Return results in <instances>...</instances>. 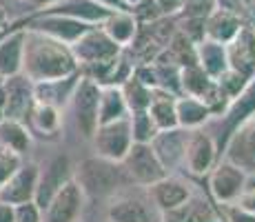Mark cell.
<instances>
[{
	"label": "cell",
	"instance_id": "obj_1",
	"mask_svg": "<svg viewBox=\"0 0 255 222\" xmlns=\"http://www.w3.org/2000/svg\"><path fill=\"white\" fill-rule=\"evenodd\" d=\"M78 71V62L73 58L69 44L56 40L36 29L24 27V42H22V69L20 73L27 80L45 82L67 78Z\"/></svg>",
	"mask_w": 255,
	"mask_h": 222
},
{
	"label": "cell",
	"instance_id": "obj_2",
	"mask_svg": "<svg viewBox=\"0 0 255 222\" xmlns=\"http://www.w3.org/2000/svg\"><path fill=\"white\" fill-rule=\"evenodd\" d=\"M125 169L120 162L107 160L102 156L85 158L80 165L76 167V176L73 180L80 185L85 196H109L116 194V189L125 182Z\"/></svg>",
	"mask_w": 255,
	"mask_h": 222
},
{
	"label": "cell",
	"instance_id": "obj_3",
	"mask_svg": "<svg viewBox=\"0 0 255 222\" xmlns=\"http://www.w3.org/2000/svg\"><path fill=\"white\" fill-rule=\"evenodd\" d=\"M120 165L125 169L127 178L138 182V185L151 187L153 182H158L160 178L166 176V169L160 165L158 156L151 149L149 142H133Z\"/></svg>",
	"mask_w": 255,
	"mask_h": 222
},
{
	"label": "cell",
	"instance_id": "obj_4",
	"mask_svg": "<svg viewBox=\"0 0 255 222\" xmlns=\"http://www.w3.org/2000/svg\"><path fill=\"white\" fill-rule=\"evenodd\" d=\"M102 87L93 78L85 76L73 89V107H76V125L85 138H93L98 129V109H100Z\"/></svg>",
	"mask_w": 255,
	"mask_h": 222
},
{
	"label": "cell",
	"instance_id": "obj_5",
	"mask_svg": "<svg viewBox=\"0 0 255 222\" xmlns=\"http://www.w3.org/2000/svg\"><path fill=\"white\" fill-rule=\"evenodd\" d=\"M73 58H76L78 67L85 65H96V62H107V60H114L120 53V47L107 36L102 29L91 27L89 31H85L76 42L69 44Z\"/></svg>",
	"mask_w": 255,
	"mask_h": 222
},
{
	"label": "cell",
	"instance_id": "obj_6",
	"mask_svg": "<svg viewBox=\"0 0 255 222\" xmlns=\"http://www.w3.org/2000/svg\"><path fill=\"white\" fill-rule=\"evenodd\" d=\"M111 222H162V209L151 196L125 194L111 200L109 205Z\"/></svg>",
	"mask_w": 255,
	"mask_h": 222
},
{
	"label": "cell",
	"instance_id": "obj_7",
	"mask_svg": "<svg viewBox=\"0 0 255 222\" xmlns=\"http://www.w3.org/2000/svg\"><path fill=\"white\" fill-rule=\"evenodd\" d=\"M93 142H96L98 156L114 162H122L129 147L133 145L129 118H120V120L107 122V125H98L96 133H93Z\"/></svg>",
	"mask_w": 255,
	"mask_h": 222
},
{
	"label": "cell",
	"instance_id": "obj_8",
	"mask_svg": "<svg viewBox=\"0 0 255 222\" xmlns=\"http://www.w3.org/2000/svg\"><path fill=\"white\" fill-rule=\"evenodd\" d=\"M82 207H85V191L71 178L42 209V222H78Z\"/></svg>",
	"mask_w": 255,
	"mask_h": 222
},
{
	"label": "cell",
	"instance_id": "obj_9",
	"mask_svg": "<svg viewBox=\"0 0 255 222\" xmlns=\"http://www.w3.org/2000/svg\"><path fill=\"white\" fill-rule=\"evenodd\" d=\"M33 105V82L22 73L2 80V118L24 122Z\"/></svg>",
	"mask_w": 255,
	"mask_h": 222
},
{
	"label": "cell",
	"instance_id": "obj_10",
	"mask_svg": "<svg viewBox=\"0 0 255 222\" xmlns=\"http://www.w3.org/2000/svg\"><path fill=\"white\" fill-rule=\"evenodd\" d=\"M67 180H71V167L67 156H56L45 167H40L38 182H36V194H33V202L38 205V209L40 211L45 209L53 196L65 187Z\"/></svg>",
	"mask_w": 255,
	"mask_h": 222
},
{
	"label": "cell",
	"instance_id": "obj_11",
	"mask_svg": "<svg viewBox=\"0 0 255 222\" xmlns=\"http://www.w3.org/2000/svg\"><path fill=\"white\" fill-rule=\"evenodd\" d=\"M91 27H93V22L78 20V18L65 16V13L47 11L45 16H38L36 20L29 22L27 29H36V31L47 33V36L56 38V40H60L65 44H71V42H76L85 31H89Z\"/></svg>",
	"mask_w": 255,
	"mask_h": 222
},
{
	"label": "cell",
	"instance_id": "obj_12",
	"mask_svg": "<svg viewBox=\"0 0 255 222\" xmlns=\"http://www.w3.org/2000/svg\"><path fill=\"white\" fill-rule=\"evenodd\" d=\"M253 113H255V73L251 76V82H247L242 91L227 105L224 120H222L224 136H222V140H220V147H227L229 140L233 138V133L238 131V127L242 125L244 120H249Z\"/></svg>",
	"mask_w": 255,
	"mask_h": 222
},
{
	"label": "cell",
	"instance_id": "obj_13",
	"mask_svg": "<svg viewBox=\"0 0 255 222\" xmlns=\"http://www.w3.org/2000/svg\"><path fill=\"white\" fill-rule=\"evenodd\" d=\"M38 171L40 167L36 162H27L16 169V174L9 178L2 187H0V202L16 207L22 202H31L36 194V182H38Z\"/></svg>",
	"mask_w": 255,
	"mask_h": 222
},
{
	"label": "cell",
	"instance_id": "obj_14",
	"mask_svg": "<svg viewBox=\"0 0 255 222\" xmlns=\"http://www.w3.org/2000/svg\"><path fill=\"white\" fill-rule=\"evenodd\" d=\"M186 140H189V136L180 127H173V129H160L149 145L155 151V156H158L160 165L169 171V169H175L180 162H184Z\"/></svg>",
	"mask_w": 255,
	"mask_h": 222
},
{
	"label": "cell",
	"instance_id": "obj_15",
	"mask_svg": "<svg viewBox=\"0 0 255 222\" xmlns=\"http://www.w3.org/2000/svg\"><path fill=\"white\" fill-rule=\"evenodd\" d=\"M227 49L229 67L238 73L251 78L255 73V31L249 27H242L231 42L224 44Z\"/></svg>",
	"mask_w": 255,
	"mask_h": 222
},
{
	"label": "cell",
	"instance_id": "obj_16",
	"mask_svg": "<svg viewBox=\"0 0 255 222\" xmlns=\"http://www.w3.org/2000/svg\"><path fill=\"white\" fill-rule=\"evenodd\" d=\"M247 187V171L233 162H224L211 174V191L220 202H235Z\"/></svg>",
	"mask_w": 255,
	"mask_h": 222
},
{
	"label": "cell",
	"instance_id": "obj_17",
	"mask_svg": "<svg viewBox=\"0 0 255 222\" xmlns=\"http://www.w3.org/2000/svg\"><path fill=\"white\" fill-rule=\"evenodd\" d=\"M240 29H242V22H240L238 13L231 11V9L215 7L213 11L209 13L207 20H204V38L227 44L233 40Z\"/></svg>",
	"mask_w": 255,
	"mask_h": 222
},
{
	"label": "cell",
	"instance_id": "obj_18",
	"mask_svg": "<svg viewBox=\"0 0 255 222\" xmlns=\"http://www.w3.org/2000/svg\"><path fill=\"white\" fill-rule=\"evenodd\" d=\"M102 31L114 40L118 47H129L133 42L135 33H138V18L133 16L131 11H125V9H114L109 16L102 20Z\"/></svg>",
	"mask_w": 255,
	"mask_h": 222
},
{
	"label": "cell",
	"instance_id": "obj_19",
	"mask_svg": "<svg viewBox=\"0 0 255 222\" xmlns=\"http://www.w3.org/2000/svg\"><path fill=\"white\" fill-rule=\"evenodd\" d=\"M151 198L153 202L160 207L162 211H169V209H175V207H180L182 202H186L191 198V189L189 185L182 180H178V178H160L158 182H153L151 185Z\"/></svg>",
	"mask_w": 255,
	"mask_h": 222
},
{
	"label": "cell",
	"instance_id": "obj_20",
	"mask_svg": "<svg viewBox=\"0 0 255 222\" xmlns=\"http://www.w3.org/2000/svg\"><path fill=\"white\" fill-rule=\"evenodd\" d=\"M78 85V71L67 78H58V80H45L33 85V100L45 102V105L58 107L60 109L67 102V98L73 96V89Z\"/></svg>",
	"mask_w": 255,
	"mask_h": 222
},
{
	"label": "cell",
	"instance_id": "obj_21",
	"mask_svg": "<svg viewBox=\"0 0 255 222\" xmlns=\"http://www.w3.org/2000/svg\"><path fill=\"white\" fill-rule=\"evenodd\" d=\"M233 154L231 158L235 165L242 167L244 171H255V113L249 120H244L233 133Z\"/></svg>",
	"mask_w": 255,
	"mask_h": 222
},
{
	"label": "cell",
	"instance_id": "obj_22",
	"mask_svg": "<svg viewBox=\"0 0 255 222\" xmlns=\"http://www.w3.org/2000/svg\"><path fill=\"white\" fill-rule=\"evenodd\" d=\"M215 160V142L207 133H195L186 140L184 162L193 174H207Z\"/></svg>",
	"mask_w": 255,
	"mask_h": 222
},
{
	"label": "cell",
	"instance_id": "obj_23",
	"mask_svg": "<svg viewBox=\"0 0 255 222\" xmlns=\"http://www.w3.org/2000/svg\"><path fill=\"white\" fill-rule=\"evenodd\" d=\"M22 42H24V27L0 38V78H9L20 73Z\"/></svg>",
	"mask_w": 255,
	"mask_h": 222
},
{
	"label": "cell",
	"instance_id": "obj_24",
	"mask_svg": "<svg viewBox=\"0 0 255 222\" xmlns=\"http://www.w3.org/2000/svg\"><path fill=\"white\" fill-rule=\"evenodd\" d=\"M27 122H29V131L31 133H38V136H42V138H53L58 131H60L62 116H60V109H58V107L33 100L31 111H29L24 125H27Z\"/></svg>",
	"mask_w": 255,
	"mask_h": 222
},
{
	"label": "cell",
	"instance_id": "obj_25",
	"mask_svg": "<svg viewBox=\"0 0 255 222\" xmlns=\"http://www.w3.org/2000/svg\"><path fill=\"white\" fill-rule=\"evenodd\" d=\"M195 53H198V65L209 73L211 78H218L222 76L224 71L229 69V62H227V49H224L222 42H215V40H200L195 44Z\"/></svg>",
	"mask_w": 255,
	"mask_h": 222
},
{
	"label": "cell",
	"instance_id": "obj_26",
	"mask_svg": "<svg viewBox=\"0 0 255 222\" xmlns=\"http://www.w3.org/2000/svg\"><path fill=\"white\" fill-rule=\"evenodd\" d=\"M162 222H215V214L204 198H189L175 209L162 211Z\"/></svg>",
	"mask_w": 255,
	"mask_h": 222
},
{
	"label": "cell",
	"instance_id": "obj_27",
	"mask_svg": "<svg viewBox=\"0 0 255 222\" xmlns=\"http://www.w3.org/2000/svg\"><path fill=\"white\" fill-rule=\"evenodd\" d=\"M0 147L24 154L31 147V131L20 120H11V118H0Z\"/></svg>",
	"mask_w": 255,
	"mask_h": 222
},
{
	"label": "cell",
	"instance_id": "obj_28",
	"mask_svg": "<svg viewBox=\"0 0 255 222\" xmlns=\"http://www.w3.org/2000/svg\"><path fill=\"white\" fill-rule=\"evenodd\" d=\"M175 116H178V127L191 129V127H200L202 122H207L211 111L200 98L186 96L175 100Z\"/></svg>",
	"mask_w": 255,
	"mask_h": 222
},
{
	"label": "cell",
	"instance_id": "obj_29",
	"mask_svg": "<svg viewBox=\"0 0 255 222\" xmlns=\"http://www.w3.org/2000/svg\"><path fill=\"white\" fill-rule=\"evenodd\" d=\"M127 102L122 98L120 87H107L100 91V109H98V125H107L125 118Z\"/></svg>",
	"mask_w": 255,
	"mask_h": 222
},
{
	"label": "cell",
	"instance_id": "obj_30",
	"mask_svg": "<svg viewBox=\"0 0 255 222\" xmlns=\"http://www.w3.org/2000/svg\"><path fill=\"white\" fill-rule=\"evenodd\" d=\"M120 91H122V98H125V102H127V109H131V111L149 109L151 100H153V89L142 85L133 73H131L125 82H122Z\"/></svg>",
	"mask_w": 255,
	"mask_h": 222
},
{
	"label": "cell",
	"instance_id": "obj_31",
	"mask_svg": "<svg viewBox=\"0 0 255 222\" xmlns=\"http://www.w3.org/2000/svg\"><path fill=\"white\" fill-rule=\"evenodd\" d=\"M213 78L209 76L200 65H186L180 67V87L184 89L189 96L193 98H202L209 91Z\"/></svg>",
	"mask_w": 255,
	"mask_h": 222
},
{
	"label": "cell",
	"instance_id": "obj_32",
	"mask_svg": "<svg viewBox=\"0 0 255 222\" xmlns=\"http://www.w3.org/2000/svg\"><path fill=\"white\" fill-rule=\"evenodd\" d=\"M149 116L153 118L158 129H173L178 127V116H175V100H171V96H160L153 98L149 105Z\"/></svg>",
	"mask_w": 255,
	"mask_h": 222
},
{
	"label": "cell",
	"instance_id": "obj_33",
	"mask_svg": "<svg viewBox=\"0 0 255 222\" xmlns=\"http://www.w3.org/2000/svg\"><path fill=\"white\" fill-rule=\"evenodd\" d=\"M131 113H133V116H131L129 125H131V138H133V142H151L155 133L160 131L158 127H155L153 118L149 116L146 109L131 111Z\"/></svg>",
	"mask_w": 255,
	"mask_h": 222
},
{
	"label": "cell",
	"instance_id": "obj_34",
	"mask_svg": "<svg viewBox=\"0 0 255 222\" xmlns=\"http://www.w3.org/2000/svg\"><path fill=\"white\" fill-rule=\"evenodd\" d=\"M22 165V156L16 154V151L7 149V147H0V187L9 180L16 169Z\"/></svg>",
	"mask_w": 255,
	"mask_h": 222
},
{
	"label": "cell",
	"instance_id": "obj_35",
	"mask_svg": "<svg viewBox=\"0 0 255 222\" xmlns=\"http://www.w3.org/2000/svg\"><path fill=\"white\" fill-rule=\"evenodd\" d=\"M218 7V0H186L182 4V16L184 18H198V20H207L209 13Z\"/></svg>",
	"mask_w": 255,
	"mask_h": 222
},
{
	"label": "cell",
	"instance_id": "obj_36",
	"mask_svg": "<svg viewBox=\"0 0 255 222\" xmlns=\"http://www.w3.org/2000/svg\"><path fill=\"white\" fill-rule=\"evenodd\" d=\"M13 222H42V211L36 202H22L13 207Z\"/></svg>",
	"mask_w": 255,
	"mask_h": 222
},
{
	"label": "cell",
	"instance_id": "obj_37",
	"mask_svg": "<svg viewBox=\"0 0 255 222\" xmlns=\"http://www.w3.org/2000/svg\"><path fill=\"white\" fill-rule=\"evenodd\" d=\"M153 2L158 4L162 16H171V13H178L180 9H182L184 0H153Z\"/></svg>",
	"mask_w": 255,
	"mask_h": 222
},
{
	"label": "cell",
	"instance_id": "obj_38",
	"mask_svg": "<svg viewBox=\"0 0 255 222\" xmlns=\"http://www.w3.org/2000/svg\"><path fill=\"white\" fill-rule=\"evenodd\" d=\"M238 205L242 207V209L253 211V214H255V187H253V189H244L242 191V196L238 198Z\"/></svg>",
	"mask_w": 255,
	"mask_h": 222
},
{
	"label": "cell",
	"instance_id": "obj_39",
	"mask_svg": "<svg viewBox=\"0 0 255 222\" xmlns=\"http://www.w3.org/2000/svg\"><path fill=\"white\" fill-rule=\"evenodd\" d=\"M231 222H255V214L253 211H247V209H242V207H235V209H231Z\"/></svg>",
	"mask_w": 255,
	"mask_h": 222
},
{
	"label": "cell",
	"instance_id": "obj_40",
	"mask_svg": "<svg viewBox=\"0 0 255 222\" xmlns=\"http://www.w3.org/2000/svg\"><path fill=\"white\" fill-rule=\"evenodd\" d=\"M0 222H13V207L0 202Z\"/></svg>",
	"mask_w": 255,
	"mask_h": 222
},
{
	"label": "cell",
	"instance_id": "obj_41",
	"mask_svg": "<svg viewBox=\"0 0 255 222\" xmlns=\"http://www.w3.org/2000/svg\"><path fill=\"white\" fill-rule=\"evenodd\" d=\"M93 2L102 4L107 9H122V0H93Z\"/></svg>",
	"mask_w": 255,
	"mask_h": 222
},
{
	"label": "cell",
	"instance_id": "obj_42",
	"mask_svg": "<svg viewBox=\"0 0 255 222\" xmlns=\"http://www.w3.org/2000/svg\"><path fill=\"white\" fill-rule=\"evenodd\" d=\"M58 0H31V4L36 9H47V7H53Z\"/></svg>",
	"mask_w": 255,
	"mask_h": 222
},
{
	"label": "cell",
	"instance_id": "obj_43",
	"mask_svg": "<svg viewBox=\"0 0 255 222\" xmlns=\"http://www.w3.org/2000/svg\"><path fill=\"white\" fill-rule=\"evenodd\" d=\"M7 20H9V13H7V9L0 4V31L4 29V24H7Z\"/></svg>",
	"mask_w": 255,
	"mask_h": 222
},
{
	"label": "cell",
	"instance_id": "obj_44",
	"mask_svg": "<svg viewBox=\"0 0 255 222\" xmlns=\"http://www.w3.org/2000/svg\"><path fill=\"white\" fill-rule=\"evenodd\" d=\"M253 187H255V176L253 178L247 176V187H244V189H253Z\"/></svg>",
	"mask_w": 255,
	"mask_h": 222
},
{
	"label": "cell",
	"instance_id": "obj_45",
	"mask_svg": "<svg viewBox=\"0 0 255 222\" xmlns=\"http://www.w3.org/2000/svg\"><path fill=\"white\" fill-rule=\"evenodd\" d=\"M138 2H142V0H122V4H131V7H133V4H138Z\"/></svg>",
	"mask_w": 255,
	"mask_h": 222
},
{
	"label": "cell",
	"instance_id": "obj_46",
	"mask_svg": "<svg viewBox=\"0 0 255 222\" xmlns=\"http://www.w3.org/2000/svg\"><path fill=\"white\" fill-rule=\"evenodd\" d=\"M0 118H2V107H0Z\"/></svg>",
	"mask_w": 255,
	"mask_h": 222
},
{
	"label": "cell",
	"instance_id": "obj_47",
	"mask_svg": "<svg viewBox=\"0 0 255 222\" xmlns=\"http://www.w3.org/2000/svg\"><path fill=\"white\" fill-rule=\"evenodd\" d=\"M184 2H186V0H184Z\"/></svg>",
	"mask_w": 255,
	"mask_h": 222
}]
</instances>
